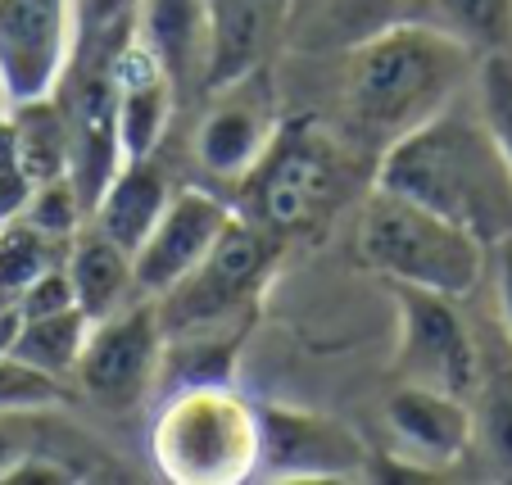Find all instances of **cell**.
<instances>
[{
    "label": "cell",
    "mask_w": 512,
    "mask_h": 485,
    "mask_svg": "<svg viewBox=\"0 0 512 485\" xmlns=\"http://www.w3.org/2000/svg\"><path fill=\"white\" fill-rule=\"evenodd\" d=\"M132 32L177 87V100L204 96L209 73V0H141Z\"/></svg>",
    "instance_id": "16"
},
{
    "label": "cell",
    "mask_w": 512,
    "mask_h": 485,
    "mask_svg": "<svg viewBox=\"0 0 512 485\" xmlns=\"http://www.w3.org/2000/svg\"><path fill=\"white\" fill-rule=\"evenodd\" d=\"M404 0H318L300 23H290V46L304 55H340L368 32L395 23Z\"/></svg>",
    "instance_id": "21"
},
{
    "label": "cell",
    "mask_w": 512,
    "mask_h": 485,
    "mask_svg": "<svg viewBox=\"0 0 512 485\" xmlns=\"http://www.w3.org/2000/svg\"><path fill=\"white\" fill-rule=\"evenodd\" d=\"M472 105L481 114L485 132L494 136L499 155L512 168V50L476 59V78H472Z\"/></svg>",
    "instance_id": "24"
},
{
    "label": "cell",
    "mask_w": 512,
    "mask_h": 485,
    "mask_svg": "<svg viewBox=\"0 0 512 485\" xmlns=\"http://www.w3.org/2000/svg\"><path fill=\"white\" fill-rule=\"evenodd\" d=\"M164 340L168 336L159 322V304L141 295L109 318L91 322L68 386L105 413H136L159 390Z\"/></svg>",
    "instance_id": "7"
},
{
    "label": "cell",
    "mask_w": 512,
    "mask_h": 485,
    "mask_svg": "<svg viewBox=\"0 0 512 485\" xmlns=\"http://www.w3.org/2000/svg\"><path fill=\"white\" fill-rule=\"evenodd\" d=\"M19 418L23 413H0V476H5V467H10L23 449H32L19 440Z\"/></svg>",
    "instance_id": "34"
},
{
    "label": "cell",
    "mask_w": 512,
    "mask_h": 485,
    "mask_svg": "<svg viewBox=\"0 0 512 485\" xmlns=\"http://www.w3.org/2000/svg\"><path fill=\"white\" fill-rule=\"evenodd\" d=\"M236 223V204H227L223 195L204 191V186H182L173 191L164 218L155 223V232L141 241V250L132 254L136 268V291L159 300L164 291H173L186 272L223 241V232Z\"/></svg>",
    "instance_id": "12"
},
{
    "label": "cell",
    "mask_w": 512,
    "mask_h": 485,
    "mask_svg": "<svg viewBox=\"0 0 512 485\" xmlns=\"http://www.w3.org/2000/svg\"><path fill=\"white\" fill-rule=\"evenodd\" d=\"M78 46V0H0V82L5 96L37 100L59 87Z\"/></svg>",
    "instance_id": "9"
},
{
    "label": "cell",
    "mask_w": 512,
    "mask_h": 485,
    "mask_svg": "<svg viewBox=\"0 0 512 485\" xmlns=\"http://www.w3.org/2000/svg\"><path fill=\"white\" fill-rule=\"evenodd\" d=\"M136 5H141V0H78V37L132 28Z\"/></svg>",
    "instance_id": "31"
},
{
    "label": "cell",
    "mask_w": 512,
    "mask_h": 485,
    "mask_svg": "<svg viewBox=\"0 0 512 485\" xmlns=\"http://www.w3.org/2000/svg\"><path fill=\"white\" fill-rule=\"evenodd\" d=\"M5 109H10V96H5V82H0V118H5Z\"/></svg>",
    "instance_id": "35"
},
{
    "label": "cell",
    "mask_w": 512,
    "mask_h": 485,
    "mask_svg": "<svg viewBox=\"0 0 512 485\" xmlns=\"http://www.w3.org/2000/svg\"><path fill=\"white\" fill-rule=\"evenodd\" d=\"M23 223H32L41 236H50L55 245H73V236L87 227V218H91V209H87V200L78 195V186H73V177H59V182H46V186H37L32 191V200H28V209H23Z\"/></svg>",
    "instance_id": "25"
},
{
    "label": "cell",
    "mask_w": 512,
    "mask_h": 485,
    "mask_svg": "<svg viewBox=\"0 0 512 485\" xmlns=\"http://www.w3.org/2000/svg\"><path fill=\"white\" fill-rule=\"evenodd\" d=\"M295 0H209V73L204 96L268 68L272 50L290 37Z\"/></svg>",
    "instance_id": "14"
},
{
    "label": "cell",
    "mask_w": 512,
    "mask_h": 485,
    "mask_svg": "<svg viewBox=\"0 0 512 485\" xmlns=\"http://www.w3.org/2000/svg\"><path fill=\"white\" fill-rule=\"evenodd\" d=\"M490 259H494V300H499L503 336H508V345H512V236L503 245H494Z\"/></svg>",
    "instance_id": "32"
},
{
    "label": "cell",
    "mask_w": 512,
    "mask_h": 485,
    "mask_svg": "<svg viewBox=\"0 0 512 485\" xmlns=\"http://www.w3.org/2000/svg\"><path fill=\"white\" fill-rule=\"evenodd\" d=\"M386 427L417 467H449L476 445V408L454 390L399 381L386 399Z\"/></svg>",
    "instance_id": "13"
},
{
    "label": "cell",
    "mask_w": 512,
    "mask_h": 485,
    "mask_svg": "<svg viewBox=\"0 0 512 485\" xmlns=\"http://www.w3.org/2000/svg\"><path fill=\"white\" fill-rule=\"evenodd\" d=\"M5 118L14 127V141H19V155L28 164L32 182L46 186L68 177V168H73V132H68V114L55 91L37 100H14L5 109Z\"/></svg>",
    "instance_id": "20"
},
{
    "label": "cell",
    "mask_w": 512,
    "mask_h": 485,
    "mask_svg": "<svg viewBox=\"0 0 512 485\" xmlns=\"http://www.w3.org/2000/svg\"><path fill=\"white\" fill-rule=\"evenodd\" d=\"M395 19L422 23L476 59L512 50V0H404Z\"/></svg>",
    "instance_id": "19"
},
{
    "label": "cell",
    "mask_w": 512,
    "mask_h": 485,
    "mask_svg": "<svg viewBox=\"0 0 512 485\" xmlns=\"http://www.w3.org/2000/svg\"><path fill=\"white\" fill-rule=\"evenodd\" d=\"M476 436L490 449V463L503 476H512V381L508 377H485L476 386Z\"/></svg>",
    "instance_id": "26"
},
{
    "label": "cell",
    "mask_w": 512,
    "mask_h": 485,
    "mask_svg": "<svg viewBox=\"0 0 512 485\" xmlns=\"http://www.w3.org/2000/svg\"><path fill=\"white\" fill-rule=\"evenodd\" d=\"M19 304H23V318H46V313L78 309V291H73V277H68L64 263L41 272L37 282L19 295Z\"/></svg>",
    "instance_id": "29"
},
{
    "label": "cell",
    "mask_w": 512,
    "mask_h": 485,
    "mask_svg": "<svg viewBox=\"0 0 512 485\" xmlns=\"http://www.w3.org/2000/svg\"><path fill=\"white\" fill-rule=\"evenodd\" d=\"M32 191H37V182H32L28 164H23V155H19L14 127H10V118H0V223L19 218L23 209H28Z\"/></svg>",
    "instance_id": "28"
},
{
    "label": "cell",
    "mask_w": 512,
    "mask_h": 485,
    "mask_svg": "<svg viewBox=\"0 0 512 485\" xmlns=\"http://www.w3.org/2000/svg\"><path fill=\"white\" fill-rule=\"evenodd\" d=\"M168 200H173V182L168 168L155 155L145 159H123L118 173L109 177V186L100 191V200L91 204L87 223L96 232H105L109 241H118L123 250H141V241L155 232V223L164 218Z\"/></svg>",
    "instance_id": "17"
},
{
    "label": "cell",
    "mask_w": 512,
    "mask_h": 485,
    "mask_svg": "<svg viewBox=\"0 0 512 485\" xmlns=\"http://www.w3.org/2000/svg\"><path fill=\"white\" fill-rule=\"evenodd\" d=\"M114 96H118V141H123V159L155 155L182 100H177V87H173V78H168V68L136 41V32H127L114 50Z\"/></svg>",
    "instance_id": "15"
},
{
    "label": "cell",
    "mask_w": 512,
    "mask_h": 485,
    "mask_svg": "<svg viewBox=\"0 0 512 485\" xmlns=\"http://www.w3.org/2000/svg\"><path fill=\"white\" fill-rule=\"evenodd\" d=\"M372 186L408 195L490 250L512 236V168L485 132L472 91L440 109L431 123L390 141L377 155Z\"/></svg>",
    "instance_id": "2"
},
{
    "label": "cell",
    "mask_w": 512,
    "mask_h": 485,
    "mask_svg": "<svg viewBox=\"0 0 512 485\" xmlns=\"http://www.w3.org/2000/svg\"><path fill=\"white\" fill-rule=\"evenodd\" d=\"M91 331V318L82 309H64V313H46V318H23L19 336H14L10 354L19 363L50 377L68 381L73 377V363L82 354V340Z\"/></svg>",
    "instance_id": "22"
},
{
    "label": "cell",
    "mask_w": 512,
    "mask_h": 485,
    "mask_svg": "<svg viewBox=\"0 0 512 485\" xmlns=\"http://www.w3.org/2000/svg\"><path fill=\"white\" fill-rule=\"evenodd\" d=\"M372 168L368 150L340 127L318 114H281L259 164L236 182V214L290 241L340 214L358 186L372 182Z\"/></svg>",
    "instance_id": "3"
},
{
    "label": "cell",
    "mask_w": 512,
    "mask_h": 485,
    "mask_svg": "<svg viewBox=\"0 0 512 485\" xmlns=\"http://www.w3.org/2000/svg\"><path fill=\"white\" fill-rule=\"evenodd\" d=\"M259 472L300 481H354L372 472V449L336 418L259 404Z\"/></svg>",
    "instance_id": "10"
},
{
    "label": "cell",
    "mask_w": 512,
    "mask_h": 485,
    "mask_svg": "<svg viewBox=\"0 0 512 485\" xmlns=\"http://www.w3.org/2000/svg\"><path fill=\"white\" fill-rule=\"evenodd\" d=\"M390 295L399 313V345L390 359L395 381H417V386L454 390L472 399L485 368L472 327L458 313V300L399 282H390Z\"/></svg>",
    "instance_id": "8"
},
{
    "label": "cell",
    "mask_w": 512,
    "mask_h": 485,
    "mask_svg": "<svg viewBox=\"0 0 512 485\" xmlns=\"http://www.w3.org/2000/svg\"><path fill=\"white\" fill-rule=\"evenodd\" d=\"M354 250L363 268L386 282L422 286L449 300H467L485 282L490 263V245L386 186H368L363 195Z\"/></svg>",
    "instance_id": "4"
},
{
    "label": "cell",
    "mask_w": 512,
    "mask_h": 485,
    "mask_svg": "<svg viewBox=\"0 0 512 485\" xmlns=\"http://www.w3.org/2000/svg\"><path fill=\"white\" fill-rule=\"evenodd\" d=\"M281 236L254 227L250 218L236 214V223L223 232L173 291L159 295V322L164 336H186V331H227L250 327L263 291L281 259Z\"/></svg>",
    "instance_id": "6"
},
{
    "label": "cell",
    "mask_w": 512,
    "mask_h": 485,
    "mask_svg": "<svg viewBox=\"0 0 512 485\" xmlns=\"http://www.w3.org/2000/svg\"><path fill=\"white\" fill-rule=\"evenodd\" d=\"M68 481H78L73 467H64L59 458L41 454V449H23V454L5 467V476H0V485H68Z\"/></svg>",
    "instance_id": "30"
},
{
    "label": "cell",
    "mask_w": 512,
    "mask_h": 485,
    "mask_svg": "<svg viewBox=\"0 0 512 485\" xmlns=\"http://www.w3.org/2000/svg\"><path fill=\"white\" fill-rule=\"evenodd\" d=\"M19 327H23V304H19V295L0 291V354H10V345H14V336H19Z\"/></svg>",
    "instance_id": "33"
},
{
    "label": "cell",
    "mask_w": 512,
    "mask_h": 485,
    "mask_svg": "<svg viewBox=\"0 0 512 485\" xmlns=\"http://www.w3.org/2000/svg\"><path fill=\"white\" fill-rule=\"evenodd\" d=\"M73 399V386L50 372L19 363L14 354H0V413H41L50 404Z\"/></svg>",
    "instance_id": "27"
},
{
    "label": "cell",
    "mask_w": 512,
    "mask_h": 485,
    "mask_svg": "<svg viewBox=\"0 0 512 485\" xmlns=\"http://www.w3.org/2000/svg\"><path fill=\"white\" fill-rule=\"evenodd\" d=\"M476 55L422 23H386L340 50V132L386 150L472 91Z\"/></svg>",
    "instance_id": "1"
},
{
    "label": "cell",
    "mask_w": 512,
    "mask_h": 485,
    "mask_svg": "<svg viewBox=\"0 0 512 485\" xmlns=\"http://www.w3.org/2000/svg\"><path fill=\"white\" fill-rule=\"evenodd\" d=\"M150 454L159 476L177 485H241L259 476V408L232 381L164 390Z\"/></svg>",
    "instance_id": "5"
},
{
    "label": "cell",
    "mask_w": 512,
    "mask_h": 485,
    "mask_svg": "<svg viewBox=\"0 0 512 485\" xmlns=\"http://www.w3.org/2000/svg\"><path fill=\"white\" fill-rule=\"evenodd\" d=\"M277 127L281 105L272 91V73L259 68L232 87L209 91V105L200 109V123H195V159L218 182H241L259 164Z\"/></svg>",
    "instance_id": "11"
},
{
    "label": "cell",
    "mask_w": 512,
    "mask_h": 485,
    "mask_svg": "<svg viewBox=\"0 0 512 485\" xmlns=\"http://www.w3.org/2000/svg\"><path fill=\"white\" fill-rule=\"evenodd\" d=\"M64 254H68L64 245H55L50 236H41L37 227L23 223V218L0 223V291L23 295L46 268L64 263Z\"/></svg>",
    "instance_id": "23"
},
{
    "label": "cell",
    "mask_w": 512,
    "mask_h": 485,
    "mask_svg": "<svg viewBox=\"0 0 512 485\" xmlns=\"http://www.w3.org/2000/svg\"><path fill=\"white\" fill-rule=\"evenodd\" d=\"M64 268L73 277V291H78V309L87 313L91 322L118 313L123 304L141 300L136 291V268H132V250H123L118 241H109L96 227H82L73 236L64 254Z\"/></svg>",
    "instance_id": "18"
}]
</instances>
